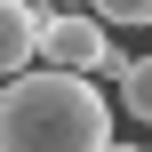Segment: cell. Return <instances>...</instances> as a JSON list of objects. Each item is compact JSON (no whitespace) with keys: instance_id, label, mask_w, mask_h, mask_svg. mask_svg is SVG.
Returning a JSON list of instances; mask_svg holds the SVG:
<instances>
[{"instance_id":"obj_1","label":"cell","mask_w":152,"mask_h":152,"mask_svg":"<svg viewBox=\"0 0 152 152\" xmlns=\"http://www.w3.org/2000/svg\"><path fill=\"white\" fill-rule=\"evenodd\" d=\"M0 152H112V104L80 72L0 80Z\"/></svg>"},{"instance_id":"obj_2","label":"cell","mask_w":152,"mask_h":152,"mask_svg":"<svg viewBox=\"0 0 152 152\" xmlns=\"http://www.w3.org/2000/svg\"><path fill=\"white\" fill-rule=\"evenodd\" d=\"M40 56H48L56 72H80V80L128 72V56L112 48V24H104L96 8H56V16H40Z\"/></svg>"},{"instance_id":"obj_3","label":"cell","mask_w":152,"mask_h":152,"mask_svg":"<svg viewBox=\"0 0 152 152\" xmlns=\"http://www.w3.org/2000/svg\"><path fill=\"white\" fill-rule=\"evenodd\" d=\"M40 16L48 8H24V0H0V80H16L32 56H40Z\"/></svg>"},{"instance_id":"obj_4","label":"cell","mask_w":152,"mask_h":152,"mask_svg":"<svg viewBox=\"0 0 152 152\" xmlns=\"http://www.w3.org/2000/svg\"><path fill=\"white\" fill-rule=\"evenodd\" d=\"M120 112L152 128V56H128V72H120Z\"/></svg>"},{"instance_id":"obj_5","label":"cell","mask_w":152,"mask_h":152,"mask_svg":"<svg viewBox=\"0 0 152 152\" xmlns=\"http://www.w3.org/2000/svg\"><path fill=\"white\" fill-rule=\"evenodd\" d=\"M88 8H96L112 32H120V24H152V0H88Z\"/></svg>"},{"instance_id":"obj_6","label":"cell","mask_w":152,"mask_h":152,"mask_svg":"<svg viewBox=\"0 0 152 152\" xmlns=\"http://www.w3.org/2000/svg\"><path fill=\"white\" fill-rule=\"evenodd\" d=\"M112 152H152V144H112Z\"/></svg>"},{"instance_id":"obj_7","label":"cell","mask_w":152,"mask_h":152,"mask_svg":"<svg viewBox=\"0 0 152 152\" xmlns=\"http://www.w3.org/2000/svg\"><path fill=\"white\" fill-rule=\"evenodd\" d=\"M64 8H88V0H64Z\"/></svg>"},{"instance_id":"obj_8","label":"cell","mask_w":152,"mask_h":152,"mask_svg":"<svg viewBox=\"0 0 152 152\" xmlns=\"http://www.w3.org/2000/svg\"><path fill=\"white\" fill-rule=\"evenodd\" d=\"M24 8H40V0H24Z\"/></svg>"}]
</instances>
